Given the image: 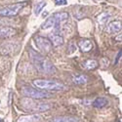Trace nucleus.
<instances>
[{
  "instance_id": "obj_1",
  "label": "nucleus",
  "mask_w": 122,
  "mask_h": 122,
  "mask_svg": "<svg viewBox=\"0 0 122 122\" xmlns=\"http://www.w3.org/2000/svg\"><path fill=\"white\" fill-rule=\"evenodd\" d=\"M29 59L39 72L44 74H55L57 72V68L51 63V61L36 51L29 50Z\"/></svg>"
},
{
  "instance_id": "obj_2",
  "label": "nucleus",
  "mask_w": 122,
  "mask_h": 122,
  "mask_svg": "<svg viewBox=\"0 0 122 122\" xmlns=\"http://www.w3.org/2000/svg\"><path fill=\"white\" fill-rule=\"evenodd\" d=\"M21 106L25 110L33 113L47 111L52 107L51 104H46V103H42V102H35L34 100H30V99H23L21 101Z\"/></svg>"
},
{
  "instance_id": "obj_3",
  "label": "nucleus",
  "mask_w": 122,
  "mask_h": 122,
  "mask_svg": "<svg viewBox=\"0 0 122 122\" xmlns=\"http://www.w3.org/2000/svg\"><path fill=\"white\" fill-rule=\"evenodd\" d=\"M32 85L39 90H46V91H60L66 90V86L62 83L54 80H46V79H35L32 81Z\"/></svg>"
},
{
  "instance_id": "obj_4",
  "label": "nucleus",
  "mask_w": 122,
  "mask_h": 122,
  "mask_svg": "<svg viewBox=\"0 0 122 122\" xmlns=\"http://www.w3.org/2000/svg\"><path fill=\"white\" fill-rule=\"evenodd\" d=\"M22 94L34 100H42V99H48L53 97L52 94H50L48 92H44L42 90H37L31 87H23Z\"/></svg>"
},
{
  "instance_id": "obj_5",
  "label": "nucleus",
  "mask_w": 122,
  "mask_h": 122,
  "mask_svg": "<svg viewBox=\"0 0 122 122\" xmlns=\"http://www.w3.org/2000/svg\"><path fill=\"white\" fill-rule=\"evenodd\" d=\"M25 6V3H16L5 7H0V17H14Z\"/></svg>"
},
{
  "instance_id": "obj_6",
  "label": "nucleus",
  "mask_w": 122,
  "mask_h": 122,
  "mask_svg": "<svg viewBox=\"0 0 122 122\" xmlns=\"http://www.w3.org/2000/svg\"><path fill=\"white\" fill-rule=\"evenodd\" d=\"M35 43L36 46L38 47V49L43 53H48L52 49V43H51L50 39L46 38V37H42V36H37L35 37Z\"/></svg>"
},
{
  "instance_id": "obj_7",
  "label": "nucleus",
  "mask_w": 122,
  "mask_h": 122,
  "mask_svg": "<svg viewBox=\"0 0 122 122\" xmlns=\"http://www.w3.org/2000/svg\"><path fill=\"white\" fill-rule=\"evenodd\" d=\"M80 118L74 116H57L49 119L47 122H80Z\"/></svg>"
},
{
  "instance_id": "obj_8",
  "label": "nucleus",
  "mask_w": 122,
  "mask_h": 122,
  "mask_svg": "<svg viewBox=\"0 0 122 122\" xmlns=\"http://www.w3.org/2000/svg\"><path fill=\"white\" fill-rule=\"evenodd\" d=\"M41 120V115L39 114H29V115H23L17 119V122H39Z\"/></svg>"
},
{
  "instance_id": "obj_9",
  "label": "nucleus",
  "mask_w": 122,
  "mask_h": 122,
  "mask_svg": "<svg viewBox=\"0 0 122 122\" xmlns=\"http://www.w3.org/2000/svg\"><path fill=\"white\" fill-rule=\"evenodd\" d=\"M16 34V29L9 26L0 27V38H8Z\"/></svg>"
},
{
  "instance_id": "obj_10",
  "label": "nucleus",
  "mask_w": 122,
  "mask_h": 122,
  "mask_svg": "<svg viewBox=\"0 0 122 122\" xmlns=\"http://www.w3.org/2000/svg\"><path fill=\"white\" fill-rule=\"evenodd\" d=\"M17 46L15 43H5L4 45H2L1 47H0V52H1V54L3 55H9L13 53L14 51L16 50Z\"/></svg>"
},
{
  "instance_id": "obj_11",
  "label": "nucleus",
  "mask_w": 122,
  "mask_h": 122,
  "mask_svg": "<svg viewBox=\"0 0 122 122\" xmlns=\"http://www.w3.org/2000/svg\"><path fill=\"white\" fill-rule=\"evenodd\" d=\"M107 32L109 33H119L121 31V23L120 22H111L107 27Z\"/></svg>"
},
{
  "instance_id": "obj_12",
  "label": "nucleus",
  "mask_w": 122,
  "mask_h": 122,
  "mask_svg": "<svg viewBox=\"0 0 122 122\" xmlns=\"http://www.w3.org/2000/svg\"><path fill=\"white\" fill-rule=\"evenodd\" d=\"M79 48H80V50L82 51V52L87 53V52H90V51L93 49V44H92V42H91L90 40L84 39V40L79 41Z\"/></svg>"
},
{
  "instance_id": "obj_13",
  "label": "nucleus",
  "mask_w": 122,
  "mask_h": 122,
  "mask_svg": "<svg viewBox=\"0 0 122 122\" xmlns=\"http://www.w3.org/2000/svg\"><path fill=\"white\" fill-rule=\"evenodd\" d=\"M50 41L54 46H61L63 45L65 40H64V37L60 34H56V33H52L50 35Z\"/></svg>"
},
{
  "instance_id": "obj_14",
  "label": "nucleus",
  "mask_w": 122,
  "mask_h": 122,
  "mask_svg": "<svg viewBox=\"0 0 122 122\" xmlns=\"http://www.w3.org/2000/svg\"><path fill=\"white\" fill-rule=\"evenodd\" d=\"M108 105V100L104 97H99L93 102V107L96 108H103Z\"/></svg>"
},
{
  "instance_id": "obj_15",
  "label": "nucleus",
  "mask_w": 122,
  "mask_h": 122,
  "mask_svg": "<svg viewBox=\"0 0 122 122\" xmlns=\"http://www.w3.org/2000/svg\"><path fill=\"white\" fill-rule=\"evenodd\" d=\"M72 81L77 85H83L88 82V77L84 74H74L72 75Z\"/></svg>"
},
{
  "instance_id": "obj_16",
  "label": "nucleus",
  "mask_w": 122,
  "mask_h": 122,
  "mask_svg": "<svg viewBox=\"0 0 122 122\" xmlns=\"http://www.w3.org/2000/svg\"><path fill=\"white\" fill-rule=\"evenodd\" d=\"M54 17L56 18L57 20V23L59 25H61V24L67 21V19H68V14L66 12H61V13H57L54 15Z\"/></svg>"
},
{
  "instance_id": "obj_17",
  "label": "nucleus",
  "mask_w": 122,
  "mask_h": 122,
  "mask_svg": "<svg viewBox=\"0 0 122 122\" xmlns=\"http://www.w3.org/2000/svg\"><path fill=\"white\" fill-rule=\"evenodd\" d=\"M111 18L110 14L109 13H102L99 17H98V21L101 25H106L108 21H109V19Z\"/></svg>"
},
{
  "instance_id": "obj_18",
  "label": "nucleus",
  "mask_w": 122,
  "mask_h": 122,
  "mask_svg": "<svg viewBox=\"0 0 122 122\" xmlns=\"http://www.w3.org/2000/svg\"><path fill=\"white\" fill-rule=\"evenodd\" d=\"M84 66H85V67L87 69H94V68L97 67L98 63H97V61H95V60H88L84 63Z\"/></svg>"
},
{
  "instance_id": "obj_19",
  "label": "nucleus",
  "mask_w": 122,
  "mask_h": 122,
  "mask_svg": "<svg viewBox=\"0 0 122 122\" xmlns=\"http://www.w3.org/2000/svg\"><path fill=\"white\" fill-rule=\"evenodd\" d=\"M46 6V2H39L35 7H34V15L35 16H39V14L42 12L43 8Z\"/></svg>"
},
{
  "instance_id": "obj_20",
  "label": "nucleus",
  "mask_w": 122,
  "mask_h": 122,
  "mask_svg": "<svg viewBox=\"0 0 122 122\" xmlns=\"http://www.w3.org/2000/svg\"><path fill=\"white\" fill-rule=\"evenodd\" d=\"M75 50H76L75 44L71 42V43H70V44L68 45V51H67V53H68V54H72V53H74V52H75Z\"/></svg>"
},
{
  "instance_id": "obj_21",
  "label": "nucleus",
  "mask_w": 122,
  "mask_h": 122,
  "mask_svg": "<svg viewBox=\"0 0 122 122\" xmlns=\"http://www.w3.org/2000/svg\"><path fill=\"white\" fill-rule=\"evenodd\" d=\"M53 1L55 2V4L56 5H66V3H67V1L66 0H53Z\"/></svg>"
},
{
  "instance_id": "obj_22",
  "label": "nucleus",
  "mask_w": 122,
  "mask_h": 122,
  "mask_svg": "<svg viewBox=\"0 0 122 122\" xmlns=\"http://www.w3.org/2000/svg\"><path fill=\"white\" fill-rule=\"evenodd\" d=\"M102 66H103V67L104 66H108V60L107 59V58H104V59H102Z\"/></svg>"
},
{
  "instance_id": "obj_23",
  "label": "nucleus",
  "mask_w": 122,
  "mask_h": 122,
  "mask_svg": "<svg viewBox=\"0 0 122 122\" xmlns=\"http://www.w3.org/2000/svg\"><path fill=\"white\" fill-rule=\"evenodd\" d=\"M119 58H121V50L119 51L118 54H117V57H116V60H115V64L118 62V59H119Z\"/></svg>"
},
{
  "instance_id": "obj_24",
  "label": "nucleus",
  "mask_w": 122,
  "mask_h": 122,
  "mask_svg": "<svg viewBox=\"0 0 122 122\" xmlns=\"http://www.w3.org/2000/svg\"><path fill=\"white\" fill-rule=\"evenodd\" d=\"M116 40H118V41H119V40H121V34H120V36H118V37L116 38Z\"/></svg>"
},
{
  "instance_id": "obj_25",
  "label": "nucleus",
  "mask_w": 122,
  "mask_h": 122,
  "mask_svg": "<svg viewBox=\"0 0 122 122\" xmlns=\"http://www.w3.org/2000/svg\"><path fill=\"white\" fill-rule=\"evenodd\" d=\"M0 122H4V120H2V119H0Z\"/></svg>"
}]
</instances>
